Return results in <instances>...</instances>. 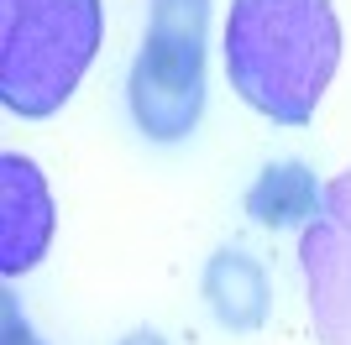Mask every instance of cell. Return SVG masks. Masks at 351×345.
<instances>
[{
    "label": "cell",
    "instance_id": "obj_1",
    "mask_svg": "<svg viewBox=\"0 0 351 345\" xmlns=\"http://www.w3.org/2000/svg\"><path fill=\"white\" fill-rule=\"evenodd\" d=\"M341 21L330 0H231L226 79L257 115L309 126L336 79Z\"/></svg>",
    "mask_w": 351,
    "mask_h": 345
},
{
    "label": "cell",
    "instance_id": "obj_2",
    "mask_svg": "<svg viewBox=\"0 0 351 345\" xmlns=\"http://www.w3.org/2000/svg\"><path fill=\"white\" fill-rule=\"evenodd\" d=\"M105 37L100 0H0V105L47 120L73 100Z\"/></svg>",
    "mask_w": 351,
    "mask_h": 345
},
{
    "label": "cell",
    "instance_id": "obj_3",
    "mask_svg": "<svg viewBox=\"0 0 351 345\" xmlns=\"http://www.w3.org/2000/svg\"><path fill=\"white\" fill-rule=\"evenodd\" d=\"M205 47L210 0H152L147 37L126 79V105L147 142L173 146L194 136L205 115Z\"/></svg>",
    "mask_w": 351,
    "mask_h": 345
},
{
    "label": "cell",
    "instance_id": "obj_4",
    "mask_svg": "<svg viewBox=\"0 0 351 345\" xmlns=\"http://www.w3.org/2000/svg\"><path fill=\"white\" fill-rule=\"evenodd\" d=\"M304 309L320 345H351V168L325 183L320 215L299 230Z\"/></svg>",
    "mask_w": 351,
    "mask_h": 345
},
{
    "label": "cell",
    "instance_id": "obj_5",
    "mask_svg": "<svg viewBox=\"0 0 351 345\" xmlns=\"http://www.w3.org/2000/svg\"><path fill=\"white\" fill-rule=\"evenodd\" d=\"M58 230V204L43 168L21 152L0 157V277H21L47 257Z\"/></svg>",
    "mask_w": 351,
    "mask_h": 345
},
{
    "label": "cell",
    "instance_id": "obj_6",
    "mask_svg": "<svg viewBox=\"0 0 351 345\" xmlns=\"http://www.w3.org/2000/svg\"><path fill=\"white\" fill-rule=\"evenodd\" d=\"M199 293H205L215 324L231 335H257L267 324V309H273V288H267L263 261L252 251H241V246H220L205 261Z\"/></svg>",
    "mask_w": 351,
    "mask_h": 345
},
{
    "label": "cell",
    "instance_id": "obj_7",
    "mask_svg": "<svg viewBox=\"0 0 351 345\" xmlns=\"http://www.w3.org/2000/svg\"><path fill=\"white\" fill-rule=\"evenodd\" d=\"M325 188L315 183V168L299 157L267 162L257 172V183L247 188V215L263 230H304L309 220L320 215Z\"/></svg>",
    "mask_w": 351,
    "mask_h": 345
},
{
    "label": "cell",
    "instance_id": "obj_8",
    "mask_svg": "<svg viewBox=\"0 0 351 345\" xmlns=\"http://www.w3.org/2000/svg\"><path fill=\"white\" fill-rule=\"evenodd\" d=\"M0 345H43L37 330L21 319V309H16L11 293H0Z\"/></svg>",
    "mask_w": 351,
    "mask_h": 345
},
{
    "label": "cell",
    "instance_id": "obj_9",
    "mask_svg": "<svg viewBox=\"0 0 351 345\" xmlns=\"http://www.w3.org/2000/svg\"><path fill=\"white\" fill-rule=\"evenodd\" d=\"M121 345H168V340H162L158 330H132V335H126Z\"/></svg>",
    "mask_w": 351,
    "mask_h": 345
}]
</instances>
